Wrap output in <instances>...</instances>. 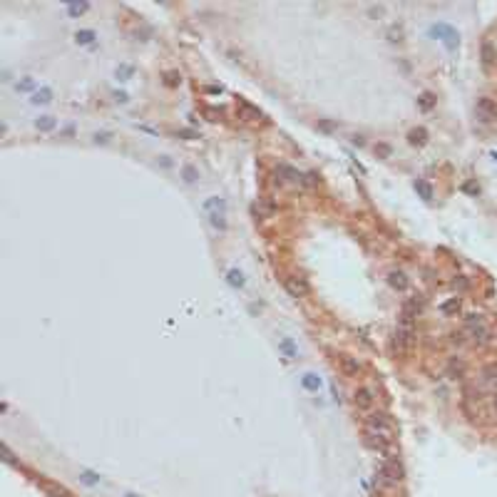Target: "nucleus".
I'll return each mask as SVG.
<instances>
[{
    "label": "nucleus",
    "mask_w": 497,
    "mask_h": 497,
    "mask_svg": "<svg viewBox=\"0 0 497 497\" xmlns=\"http://www.w3.org/2000/svg\"><path fill=\"white\" fill-rule=\"evenodd\" d=\"M114 100L125 105V102H130V95H127V92H114Z\"/></svg>",
    "instance_id": "nucleus-40"
},
{
    "label": "nucleus",
    "mask_w": 497,
    "mask_h": 497,
    "mask_svg": "<svg viewBox=\"0 0 497 497\" xmlns=\"http://www.w3.org/2000/svg\"><path fill=\"white\" fill-rule=\"evenodd\" d=\"M254 211H256V216H259V219H271V216H274V211H276V207H274V202H271V199L261 197V199L254 204Z\"/></svg>",
    "instance_id": "nucleus-15"
},
{
    "label": "nucleus",
    "mask_w": 497,
    "mask_h": 497,
    "mask_svg": "<svg viewBox=\"0 0 497 497\" xmlns=\"http://www.w3.org/2000/svg\"><path fill=\"white\" fill-rule=\"evenodd\" d=\"M80 480H82L85 485H92V487L100 485V477H97L95 472H90V470H82V472H80Z\"/></svg>",
    "instance_id": "nucleus-34"
},
{
    "label": "nucleus",
    "mask_w": 497,
    "mask_h": 497,
    "mask_svg": "<svg viewBox=\"0 0 497 497\" xmlns=\"http://www.w3.org/2000/svg\"><path fill=\"white\" fill-rule=\"evenodd\" d=\"M132 75H134V67H132V65H120L117 70H114V78H117L120 82H127Z\"/></svg>",
    "instance_id": "nucleus-30"
},
{
    "label": "nucleus",
    "mask_w": 497,
    "mask_h": 497,
    "mask_svg": "<svg viewBox=\"0 0 497 497\" xmlns=\"http://www.w3.org/2000/svg\"><path fill=\"white\" fill-rule=\"evenodd\" d=\"M475 112H477V120H480V122L490 125V122H495V117H497V102H495L492 97H480L477 105H475Z\"/></svg>",
    "instance_id": "nucleus-5"
},
{
    "label": "nucleus",
    "mask_w": 497,
    "mask_h": 497,
    "mask_svg": "<svg viewBox=\"0 0 497 497\" xmlns=\"http://www.w3.org/2000/svg\"><path fill=\"white\" fill-rule=\"evenodd\" d=\"M15 90H18V92H30V95H35V92H37V80L32 78V75H25V78H20V80L15 82Z\"/></svg>",
    "instance_id": "nucleus-18"
},
{
    "label": "nucleus",
    "mask_w": 497,
    "mask_h": 497,
    "mask_svg": "<svg viewBox=\"0 0 497 497\" xmlns=\"http://www.w3.org/2000/svg\"><path fill=\"white\" fill-rule=\"evenodd\" d=\"M202 112H204V117H207L209 122H219V120H221V109H216V107H204Z\"/></svg>",
    "instance_id": "nucleus-33"
},
{
    "label": "nucleus",
    "mask_w": 497,
    "mask_h": 497,
    "mask_svg": "<svg viewBox=\"0 0 497 497\" xmlns=\"http://www.w3.org/2000/svg\"><path fill=\"white\" fill-rule=\"evenodd\" d=\"M408 142H410L413 147H423V144L428 142V132H425L423 127H415V130L408 132Z\"/></svg>",
    "instance_id": "nucleus-23"
},
{
    "label": "nucleus",
    "mask_w": 497,
    "mask_h": 497,
    "mask_svg": "<svg viewBox=\"0 0 497 497\" xmlns=\"http://www.w3.org/2000/svg\"><path fill=\"white\" fill-rule=\"evenodd\" d=\"M92 139H95L97 144H107V142L112 139V132H95V134H92Z\"/></svg>",
    "instance_id": "nucleus-36"
},
{
    "label": "nucleus",
    "mask_w": 497,
    "mask_h": 497,
    "mask_svg": "<svg viewBox=\"0 0 497 497\" xmlns=\"http://www.w3.org/2000/svg\"><path fill=\"white\" fill-rule=\"evenodd\" d=\"M425 309V298L420 296V293H413V296H408L405 301H403V311L405 314H410V316H415L418 318V314Z\"/></svg>",
    "instance_id": "nucleus-10"
},
{
    "label": "nucleus",
    "mask_w": 497,
    "mask_h": 497,
    "mask_svg": "<svg viewBox=\"0 0 497 497\" xmlns=\"http://www.w3.org/2000/svg\"><path fill=\"white\" fill-rule=\"evenodd\" d=\"M492 413H495V415H497V393H495V395H492Z\"/></svg>",
    "instance_id": "nucleus-44"
},
{
    "label": "nucleus",
    "mask_w": 497,
    "mask_h": 497,
    "mask_svg": "<svg viewBox=\"0 0 497 497\" xmlns=\"http://www.w3.org/2000/svg\"><path fill=\"white\" fill-rule=\"evenodd\" d=\"M388 284H391V288H395V291H405V288L410 286V279L405 276V271L393 269V271H388Z\"/></svg>",
    "instance_id": "nucleus-13"
},
{
    "label": "nucleus",
    "mask_w": 497,
    "mask_h": 497,
    "mask_svg": "<svg viewBox=\"0 0 497 497\" xmlns=\"http://www.w3.org/2000/svg\"><path fill=\"white\" fill-rule=\"evenodd\" d=\"M301 386L309 391V393H318L321 391V386H323V380H321V375L318 373H314V370H306L303 375H301Z\"/></svg>",
    "instance_id": "nucleus-11"
},
{
    "label": "nucleus",
    "mask_w": 497,
    "mask_h": 497,
    "mask_svg": "<svg viewBox=\"0 0 497 497\" xmlns=\"http://www.w3.org/2000/svg\"><path fill=\"white\" fill-rule=\"evenodd\" d=\"M338 366H340V370L346 373V375H358V373L363 370L361 361L353 358V356H348V353H340V356H338Z\"/></svg>",
    "instance_id": "nucleus-9"
},
{
    "label": "nucleus",
    "mask_w": 497,
    "mask_h": 497,
    "mask_svg": "<svg viewBox=\"0 0 497 497\" xmlns=\"http://www.w3.org/2000/svg\"><path fill=\"white\" fill-rule=\"evenodd\" d=\"M430 32L438 37V40H443V43H445L450 50H455V48H457V32H455L450 25H433V27H430Z\"/></svg>",
    "instance_id": "nucleus-8"
},
{
    "label": "nucleus",
    "mask_w": 497,
    "mask_h": 497,
    "mask_svg": "<svg viewBox=\"0 0 497 497\" xmlns=\"http://www.w3.org/2000/svg\"><path fill=\"white\" fill-rule=\"evenodd\" d=\"M303 184V174L298 172V169H293V167H288V164H279L276 167V184Z\"/></svg>",
    "instance_id": "nucleus-7"
},
{
    "label": "nucleus",
    "mask_w": 497,
    "mask_h": 497,
    "mask_svg": "<svg viewBox=\"0 0 497 497\" xmlns=\"http://www.w3.org/2000/svg\"><path fill=\"white\" fill-rule=\"evenodd\" d=\"M204 211L209 216V224L216 229V232H224L226 229V202L221 197H209L204 202Z\"/></svg>",
    "instance_id": "nucleus-2"
},
{
    "label": "nucleus",
    "mask_w": 497,
    "mask_h": 497,
    "mask_svg": "<svg viewBox=\"0 0 497 497\" xmlns=\"http://www.w3.org/2000/svg\"><path fill=\"white\" fill-rule=\"evenodd\" d=\"M321 130H326V132H333V125H331V122H326V120H321Z\"/></svg>",
    "instance_id": "nucleus-43"
},
{
    "label": "nucleus",
    "mask_w": 497,
    "mask_h": 497,
    "mask_svg": "<svg viewBox=\"0 0 497 497\" xmlns=\"http://www.w3.org/2000/svg\"><path fill=\"white\" fill-rule=\"evenodd\" d=\"M95 40H97L95 30H78V32H75V43H78V45H92Z\"/></svg>",
    "instance_id": "nucleus-24"
},
{
    "label": "nucleus",
    "mask_w": 497,
    "mask_h": 497,
    "mask_svg": "<svg viewBox=\"0 0 497 497\" xmlns=\"http://www.w3.org/2000/svg\"><path fill=\"white\" fill-rule=\"evenodd\" d=\"M226 281L232 284L234 288H241V286L246 284V281H244V274H241L239 269H229V271H226Z\"/></svg>",
    "instance_id": "nucleus-27"
},
{
    "label": "nucleus",
    "mask_w": 497,
    "mask_h": 497,
    "mask_svg": "<svg viewBox=\"0 0 497 497\" xmlns=\"http://www.w3.org/2000/svg\"><path fill=\"white\" fill-rule=\"evenodd\" d=\"M279 351L286 356V361H293V358L298 356V348H296V343H293L291 338H281V340H279Z\"/></svg>",
    "instance_id": "nucleus-22"
},
{
    "label": "nucleus",
    "mask_w": 497,
    "mask_h": 497,
    "mask_svg": "<svg viewBox=\"0 0 497 497\" xmlns=\"http://www.w3.org/2000/svg\"><path fill=\"white\" fill-rule=\"evenodd\" d=\"M400 480H403V468L398 463V457H393V455L380 457V463L375 465V485H380V487H395Z\"/></svg>",
    "instance_id": "nucleus-1"
},
{
    "label": "nucleus",
    "mask_w": 497,
    "mask_h": 497,
    "mask_svg": "<svg viewBox=\"0 0 497 497\" xmlns=\"http://www.w3.org/2000/svg\"><path fill=\"white\" fill-rule=\"evenodd\" d=\"M465 331L475 340H480V343H490L492 340V328L487 326L485 316H480V314H468L465 316Z\"/></svg>",
    "instance_id": "nucleus-3"
},
{
    "label": "nucleus",
    "mask_w": 497,
    "mask_h": 497,
    "mask_svg": "<svg viewBox=\"0 0 497 497\" xmlns=\"http://www.w3.org/2000/svg\"><path fill=\"white\" fill-rule=\"evenodd\" d=\"M177 134H179V137H186V139H199V134H197L194 130H179Z\"/></svg>",
    "instance_id": "nucleus-39"
},
{
    "label": "nucleus",
    "mask_w": 497,
    "mask_h": 497,
    "mask_svg": "<svg viewBox=\"0 0 497 497\" xmlns=\"http://www.w3.org/2000/svg\"><path fill=\"white\" fill-rule=\"evenodd\" d=\"M90 10V3H70L67 5V15L70 18H80V15H85Z\"/></svg>",
    "instance_id": "nucleus-28"
},
{
    "label": "nucleus",
    "mask_w": 497,
    "mask_h": 497,
    "mask_svg": "<svg viewBox=\"0 0 497 497\" xmlns=\"http://www.w3.org/2000/svg\"><path fill=\"white\" fill-rule=\"evenodd\" d=\"M452 288H468V281H465V276H455V281H452Z\"/></svg>",
    "instance_id": "nucleus-38"
},
{
    "label": "nucleus",
    "mask_w": 497,
    "mask_h": 497,
    "mask_svg": "<svg viewBox=\"0 0 497 497\" xmlns=\"http://www.w3.org/2000/svg\"><path fill=\"white\" fill-rule=\"evenodd\" d=\"M415 192H418L420 197H423L425 202H430V199H433V186H430L425 179H418V182H415Z\"/></svg>",
    "instance_id": "nucleus-25"
},
{
    "label": "nucleus",
    "mask_w": 497,
    "mask_h": 497,
    "mask_svg": "<svg viewBox=\"0 0 497 497\" xmlns=\"http://www.w3.org/2000/svg\"><path fill=\"white\" fill-rule=\"evenodd\" d=\"M157 162H159V164H162V167H167V169H169V167H172V159H169V157H167V155H162V157H157Z\"/></svg>",
    "instance_id": "nucleus-41"
},
{
    "label": "nucleus",
    "mask_w": 497,
    "mask_h": 497,
    "mask_svg": "<svg viewBox=\"0 0 497 497\" xmlns=\"http://www.w3.org/2000/svg\"><path fill=\"white\" fill-rule=\"evenodd\" d=\"M450 343L452 346H465V336L457 331V333H450Z\"/></svg>",
    "instance_id": "nucleus-37"
},
{
    "label": "nucleus",
    "mask_w": 497,
    "mask_h": 497,
    "mask_svg": "<svg viewBox=\"0 0 497 497\" xmlns=\"http://www.w3.org/2000/svg\"><path fill=\"white\" fill-rule=\"evenodd\" d=\"M162 78H164V85H167V87H179V85H182V75H179L177 70H167Z\"/></svg>",
    "instance_id": "nucleus-29"
},
{
    "label": "nucleus",
    "mask_w": 497,
    "mask_h": 497,
    "mask_svg": "<svg viewBox=\"0 0 497 497\" xmlns=\"http://www.w3.org/2000/svg\"><path fill=\"white\" fill-rule=\"evenodd\" d=\"M375 155H378L380 159H391V155H393V147H391V144H386V142H378V144H375Z\"/></svg>",
    "instance_id": "nucleus-31"
},
{
    "label": "nucleus",
    "mask_w": 497,
    "mask_h": 497,
    "mask_svg": "<svg viewBox=\"0 0 497 497\" xmlns=\"http://www.w3.org/2000/svg\"><path fill=\"white\" fill-rule=\"evenodd\" d=\"M52 102V90L50 87H40L35 95H30V105L40 107V105H50Z\"/></svg>",
    "instance_id": "nucleus-17"
},
{
    "label": "nucleus",
    "mask_w": 497,
    "mask_h": 497,
    "mask_svg": "<svg viewBox=\"0 0 497 497\" xmlns=\"http://www.w3.org/2000/svg\"><path fill=\"white\" fill-rule=\"evenodd\" d=\"M480 57H482V65L485 67H492L497 62V48L492 43H482L480 45Z\"/></svg>",
    "instance_id": "nucleus-16"
},
{
    "label": "nucleus",
    "mask_w": 497,
    "mask_h": 497,
    "mask_svg": "<svg viewBox=\"0 0 497 497\" xmlns=\"http://www.w3.org/2000/svg\"><path fill=\"white\" fill-rule=\"evenodd\" d=\"M375 400H378V395H375V391L370 386H361L353 393V403H356L358 410H370L375 405Z\"/></svg>",
    "instance_id": "nucleus-6"
},
{
    "label": "nucleus",
    "mask_w": 497,
    "mask_h": 497,
    "mask_svg": "<svg viewBox=\"0 0 497 497\" xmlns=\"http://www.w3.org/2000/svg\"><path fill=\"white\" fill-rule=\"evenodd\" d=\"M182 179H184L186 184H197V179H199V169L192 167V164H184V167H182Z\"/></svg>",
    "instance_id": "nucleus-26"
},
{
    "label": "nucleus",
    "mask_w": 497,
    "mask_h": 497,
    "mask_svg": "<svg viewBox=\"0 0 497 497\" xmlns=\"http://www.w3.org/2000/svg\"><path fill=\"white\" fill-rule=\"evenodd\" d=\"M284 288L288 291V296H293V298H306L311 293V286L306 284V279H298V276H293V274H286L284 276Z\"/></svg>",
    "instance_id": "nucleus-4"
},
{
    "label": "nucleus",
    "mask_w": 497,
    "mask_h": 497,
    "mask_svg": "<svg viewBox=\"0 0 497 497\" xmlns=\"http://www.w3.org/2000/svg\"><path fill=\"white\" fill-rule=\"evenodd\" d=\"M55 127H57V120L52 114H40V117L35 120V130H40V132H52Z\"/></svg>",
    "instance_id": "nucleus-19"
},
{
    "label": "nucleus",
    "mask_w": 497,
    "mask_h": 497,
    "mask_svg": "<svg viewBox=\"0 0 497 497\" xmlns=\"http://www.w3.org/2000/svg\"><path fill=\"white\" fill-rule=\"evenodd\" d=\"M388 37H391V43H403V30H400L398 25H393V27L388 30Z\"/></svg>",
    "instance_id": "nucleus-35"
},
{
    "label": "nucleus",
    "mask_w": 497,
    "mask_h": 497,
    "mask_svg": "<svg viewBox=\"0 0 497 497\" xmlns=\"http://www.w3.org/2000/svg\"><path fill=\"white\" fill-rule=\"evenodd\" d=\"M207 92H211V95H221V87H216V85H209V87H207Z\"/></svg>",
    "instance_id": "nucleus-42"
},
{
    "label": "nucleus",
    "mask_w": 497,
    "mask_h": 497,
    "mask_svg": "<svg viewBox=\"0 0 497 497\" xmlns=\"http://www.w3.org/2000/svg\"><path fill=\"white\" fill-rule=\"evenodd\" d=\"M480 386H482V388H490V391L497 388V363L482 368V373H480Z\"/></svg>",
    "instance_id": "nucleus-12"
},
{
    "label": "nucleus",
    "mask_w": 497,
    "mask_h": 497,
    "mask_svg": "<svg viewBox=\"0 0 497 497\" xmlns=\"http://www.w3.org/2000/svg\"><path fill=\"white\" fill-rule=\"evenodd\" d=\"M460 306H463V298H460V296H452V298H447L445 303H440V311H443L445 316H455L457 311H460Z\"/></svg>",
    "instance_id": "nucleus-20"
},
{
    "label": "nucleus",
    "mask_w": 497,
    "mask_h": 497,
    "mask_svg": "<svg viewBox=\"0 0 497 497\" xmlns=\"http://www.w3.org/2000/svg\"><path fill=\"white\" fill-rule=\"evenodd\" d=\"M447 373H450L452 378H463V375H465V361L457 358V356H452V358L447 361Z\"/></svg>",
    "instance_id": "nucleus-21"
},
{
    "label": "nucleus",
    "mask_w": 497,
    "mask_h": 497,
    "mask_svg": "<svg viewBox=\"0 0 497 497\" xmlns=\"http://www.w3.org/2000/svg\"><path fill=\"white\" fill-rule=\"evenodd\" d=\"M239 112H241V117L244 120H249V122H259L263 114H261V109L259 107H254L251 102H246V100H239Z\"/></svg>",
    "instance_id": "nucleus-14"
},
{
    "label": "nucleus",
    "mask_w": 497,
    "mask_h": 497,
    "mask_svg": "<svg viewBox=\"0 0 497 497\" xmlns=\"http://www.w3.org/2000/svg\"><path fill=\"white\" fill-rule=\"evenodd\" d=\"M418 102H420V107H423V109H430V107L435 105V95H433V92H423V95L418 97Z\"/></svg>",
    "instance_id": "nucleus-32"
}]
</instances>
